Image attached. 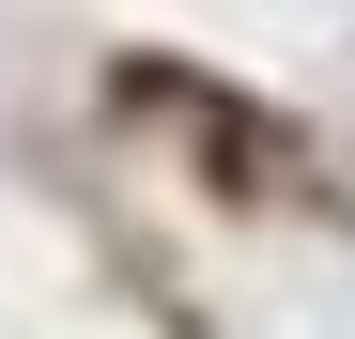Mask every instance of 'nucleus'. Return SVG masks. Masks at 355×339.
Returning <instances> with one entry per match:
<instances>
[{"label":"nucleus","mask_w":355,"mask_h":339,"mask_svg":"<svg viewBox=\"0 0 355 339\" xmlns=\"http://www.w3.org/2000/svg\"><path fill=\"white\" fill-rule=\"evenodd\" d=\"M124 108H155V124H186V139L216 154V185H278V170H293V124H263V108H232V93L170 77V62H124Z\"/></svg>","instance_id":"obj_1"}]
</instances>
